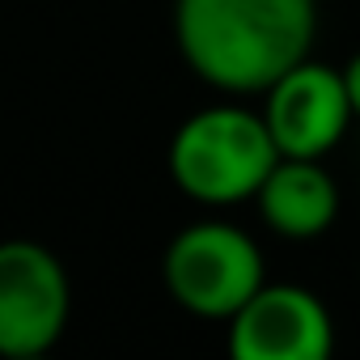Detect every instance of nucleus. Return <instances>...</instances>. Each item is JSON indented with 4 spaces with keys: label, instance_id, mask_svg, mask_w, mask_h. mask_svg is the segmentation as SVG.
<instances>
[{
    "label": "nucleus",
    "instance_id": "obj_1",
    "mask_svg": "<svg viewBox=\"0 0 360 360\" xmlns=\"http://www.w3.org/2000/svg\"><path fill=\"white\" fill-rule=\"evenodd\" d=\"M178 51L195 77L225 94H267L309 60L318 34L314 0H178Z\"/></svg>",
    "mask_w": 360,
    "mask_h": 360
},
{
    "label": "nucleus",
    "instance_id": "obj_2",
    "mask_svg": "<svg viewBox=\"0 0 360 360\" xmlns=\"http://www.w3.org/2000/svg\"><path fill=\"white\" fill-rule=\"evenodd\" d=\"M280 157L263 115L246 106H204L169 140V178L187 200L229 208L259 195Z\"/></svg>",
    "mask_w": 360,
    "mask_h": 360
},
{
    "label": "nucleus",
    "instance_id": "obj_3",
    "mask_svg": "<svg viewBox=\"0 0 360 360\" xmlns=\"http://www.w3.org/2000/svg\"><path fill=\"white\" fill-rule=\"evenodd\" d=\"M169 297L200 318H233L267 280L259 246L225 221L187 225L161 259Z\"/></svg>",
    "mask_w": 360,
    "mask_h": 360
},
{
    "label": "nucleus",
    "instance_id": "obj_4",
    "mask_svg": "<svg viewBox=\"0 0 360 360\" xmlns=\"http://www.w3.org/2000/svg\"><path fill=\"white\" fill-rule=\"evenodd\" d=\"M72 288L60 259L39 242L0 246V352L13 360L43 356L68 326Z\"/></svg>",
    "mask_w": 360,
    "mask_h": 360
},
{
    "label": "nucleus",
    "instance_id": "obj_5",
    "mask_svg": "<svg viewBox=\"0 0 360 360\" xmlns=\"http://www.w3.org/2000/svg\"><path fill=\"white\" fill-rule=\"evenodd\" d=\"M330 347V314L301 284H263L229 318V352L238 360H326Z\"/></svg>",
    "mask_w": 360,
    "mask_h": 360
},
{
    "label": "nucleus",
    "instance_id": "obj_6",
    "mask_svg": "<svg viewBox=\"0 0 360 360\" xmlns=\"http://www.w3.org/2000/svg\"><path fill=\"white\" fill-rule=\"evenodd\" d=\"M352 115L356 106L347 94V77L318 60H301L297 68H288L267 89L263 106V119L284 157H326L343 140Z\"/></svg>",
    "mask_w": 360,
    "mask_h": 360
},
{
    "label": "nucleus",
    "instance_id": "obj_7",
    "mask_svg": "<svg viewBox=\"0 0 360 360\" xmlns=\"http://www.w3.org/2000/svg\"><path fill=\"white\" fill-rule=\"evenodd\" d=\"M263 221L292 242L322 238L339 217V187L318 157H280L255 195Z\"/></svg>",
    "mask_w": 360,
    "mask_h": 360
},
{
    "label": "nucleus",
    "instance_id": "obj_8",
    "mask_svg": "<svg viewBox=\"0 0 360 360\" xmlns=\"http://www.w3.org/2000/svg\"><path fill=\"white\" fill-rule=\"evenodd\" d=\"M343 77H347V94H352V106H356V115H360V51L347 60Z\"/></svg>",
    "mask_w": 360,
    "mask_h": 360
}]
</instances>
